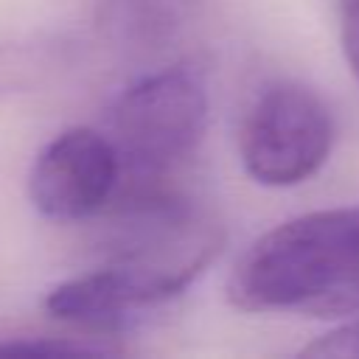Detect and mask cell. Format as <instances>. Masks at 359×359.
<instances>
[{
  "label": "cell",
  "mask_w": 359,
  "mask_h": 359,
  "mask_svg": "<svg viewBox=\"0 0 359 359\" xmlns=\"http://www.w3.org/2000/svg\"><path fill=\"white\" fill-rule=\"evenodd\" d=\"M101 213L109 219L107 261L45 294L53 320L112 331L182 294L224 247L222 222L171 180H121Z\"/></svg>",
  "instance_id": "6da1fadb"
},
{
  "label": "cell",
  "mask_w": 359,
  "mask_h": 359,
  "mask_svg": "<svg viewBox=\"0 0 359 359\" xmlns=\"http://www.w3.org/2000/svg\"><path fill=\"white\" fill-rule=\"evenodd\" d=\"M227 300L241 311L359 314V205L292 216L236 261Z\"/></svg>",
  "instance_id": "7a4b0ae2"
},
{
  "label": "cell",
  "mask_w": 359,
  "mask_h": 359,
  "mask_svg": "<svg viewBox=\"0 0 359 359\" xmlns=\"http://www.w3.org/2000/svg\"><path fill=\"white\" fill-rule=\"evenodd\" d=\"M208 115V87L191 65H174L129 84L109 112L121 180H171L199 149Z\"/></svg>",
  "instance_id": "3957f363"
},
{
  "label": "cell",
  "mask_w": 359,
  "mask_h": 359,
  "mask_svg": "<svg viewBox=\"0 0 359 359\" xmlns=\"http://www.w3.org/2000/svg\"><path fill=\"white\" fill-rule=\"evenodd\" d=\"M334 115L323 95L297 81L269 84L247 109L238 154L247 177L266 188L311 180L331 157Z\"/></svg>",
  "instance_id": "277c9868"
},
{
  "label": "cell",
  "mask_w": 359,
  "mask_h": 359,
  "mask_svg": "<svg viewBox=\"0 0 359 359\" xmlns=\"http://www.w3.org/2000/svg\"><path fill=\"white\" fill-rule=\"evenodd\" d=\"M121 182V157L109 135L70 126L48 140L28 174L34 208L53 222L98 216Z\"/></svg>",
  "instance_id": "5b68a950"
},
{
  "label": "cell",
  "mask_w": 359,
  "mask_h": 359,
  "mask_svg": "<svg viewBox=\"0 0 359 359\" xmlns=\"http://www.w3.org/2000/svg\"><path fill=\"white\" fill-rule=\"evenodd\" d=\"M205 0H98L95 31L129 50L171 45L199 14Z\"/></svg>",
  "instance_id": "8992f818"
},
{
  "label": "cell",
  "mask_w": 359,
  "mask_h": 359,
  "mask_svg": "<svg viewBox=\"0 0 359 359\" xmlns=\"http://www.w3.org/2000/svg\"><path fill=\"white\" fill-rule=\"evenodd\" d=\"M70 62V45L59 39H25L0 45V98L25 93Z\"/></svg>",
  "instance_id": "52a82bcc"
},
{
  "label": "cell",
  "mask_w": 359,
  "mask_h": 359,
  "mask_svg": "<svg viewBox=\"0 0 359 359\" xmlns=\"http://www.w3.org/2000/svg\"><path fill=\"white\" fill-rule=\"evenodd\" d=\"M303 356H320V359H359V314L348 317L337 328L320 334L314 342H309Z\"/></svg>",
  "instance_id": "ba28073f"
},
{
  "label": "cell",
  "mask_w": 359,
  "mask_h": 359,
  "mask_svg": "<svg viewBox=\"0 0 359 359\" xmlns=\"http://www.w3.org/2000/svg\"><path fill=\"white\" fill-rule=\"evenodd\" d=\"M112 345H98L81 337H34L0 342V353H112Z\"/></svg>",
  "instance_id": "9c48e42d"
},
{
  "label": "cell",
  "mask_w": 359,
  "mask_h": 359,
  "mask_svg": "<svg viewBox=\"0 0 359 359\" xmlns=\"http://www.w3.org/2000/svg\"><path fill=\"white\" fill-rule=\"evenodd\" d=\"M339 6V42L345 62L359 81V0H337Z\"/></svg>",
  "instance_id": "30bf717a"
}]
</instances>
